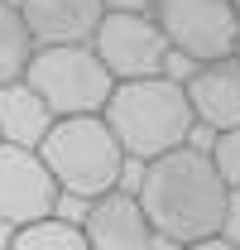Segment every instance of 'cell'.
Instances as JSON below:
<instances>
[{"mask_svg":"<svg viewBox=\"0 0 240 250\" xmlns=\"http://www.w3.org/2000/svg\"><path fill=\"white\" fill-rule=\"evenodd\" d=\"M226 197H231V188L221 183L211 159L192 145H182V149L154 159L144 168V183H140L135 202H140L154 236L178 241V246H197V241L221 236Z\"/></svg>","mask_w":240,"mask_h":250,"instance_id":"obj_1","label":"cell"},{"mask_svg":"<svg viewBox=\"0 0 240 250\" xmlns=\"http://www.w3.org/2000/svg\"><path fill=\"white\" fill-rule=\"evenodd\" d=\"M101 121L116 135L120 154L125 159H154L173 154L192 140V106L182 96V82L173 77H144V82H116L106 106H101Z\"/></svg>","mask_w":240,"mask_h":250,"instance_id":"obj_2","label":"cell"},{"mask_svg":"<svg viewBox=\"0 0 240 250\" xmlns=\"http://www.w3.org/2000/svg\"><path fill=\"white\" fill-rule=\"evenodd\" d=\"M43 168L53 173L58 192H72L82 202H96L120 188L125 173V154H120L116 135L106 130L101 116H72V121H53L43 145H39Z\"/></svg>","mask_w":240,"mask_h":250,"instance_id":"obj_3","label":"cell"},{"mask_svg":"<svg viewBox=\"0 0 240 250\" xmlns=\"http://www.w3.org/2000/svg\"><path fill=\"white\" fill-rule=\"evenodd\" d=\"M24 87L43 101L53 121H72V116H101L116 82L106 77V67L87 43H77V48H34Z\"/></svg>","mask_w":240,"mask_h":250,"instance_id":"obj_4","label":"cell"},{"mask_svg":"<svg viewBox=\"0 0 240 250\" xmlns=\"http://www.w3.org/2000/svg\"><path fill=\"white\" fill-rule=\"evenodd\" d=\"M149 20L159 24L173 53L192 58V67L236 58L240 48V24L231 0H154Z\"/></svg>","mask_w":240,"mask_h":250,"instance_id":"obj_5","label":"cell"},{"mask_svg":"<svg viewBox=\"0 0 240 250\" xmlns=\"http://www.w3.org/2000/svg\"><path fill=\"white\" fill-rule=\"evenodd\" d=\"M87 48L96 53L111 82L163 77V58H168V43L149 15H101Z\"/></svg>","mask_w":240,"mask_h":250,"instance_id":"obj_6","label":"cell"},{"mask_svg":"<svg viewBox=\"0 0 240 250\" xmlns=\"http://www.w3.org/2000/svg\"><path fill=\"white\" fill-rule=\"evenodd\" d=\"M58 183L53 173L43 168V159L34 149H15V145H0V221L5 226H34V221H48L58 212Z\"/></svg>","mask_w":240,"mask_h":250,"instance_id":"obj_7","label":"cell"},{"mask_svg":"<svg viewBox=\"0 0 240 250\" xmlns=\"http://www.w3.org/2000/svg\"><path fill=\"white\" fill-rule=\"evenodd\" d=\"M101 0H20V20L34 48H77L91 43L101 24Z\"/></svg>","mask_w":240,"mask_h":250,"instance_id":"obj_8","label":"cell"},{"mask_svg":"<svg viewBox=\"0 0 240 250\" xmlns=\"http://www.w3.org/2000/svg\"><path fill=\"white\" fill-rule=\"evenodd\" d=\"M182 96L192 106V121H202L207 130L216 135L240 130V58L192 67V77L182 82Z\"/></svg>","mask_w":240,"mask_h":250,"instance_id":"obj_9","label":"cell"},{"mask_svg":"<svg viewBox=\"0 0 240 250\" xmlns=\"http://www.w3.org/2000/svg\"><path fill=\"white\" fill-rule=\"evenodd\" d=\"M82 236H87V250H154V241H159L140 212V202L120 188L87 207Z\"/></svg>","mask_w":240,"mask_h":250,"instance_id":"obj_10","label":"cell"},{"mask_svg":"<svg viewBox=\"0 0 240 250\" xmlns=\"http://www.w3.org/2000/svg\"><path fill=\"white\" fill-rule=\"evenodd\" d=\"M48 125H53V116L43 111V101L24 82L0 87V145H15V149H34L39 154Z\"/></svg>","mask_w":240,"mask_h":250,"instance_id":"obj_11","label":"cell"},{"mask_svg":"<svg viewBox=\"0 0 240 250\" xmlns=\"http://www.w3.org/2000/svg\"><path fill=\"white\" fill-rule=\"evenodd\" d=\"M34 58V39L20 20V5L15 0H0V87L10 82H24V67Z\"/></svg>","mask_w":240,"mask_h":250,"instance_id":"obj_12","label":"cell"},{"mask_svg":"<svg viewBox=\"0 0 240 250\" xmlns=\"http://www.w3.org/2000/svg\"><path fill=\"white\" fill-rule=\"evenodd\" d=\"M5 250H87V236L72 221L48 217V221H34V226H20Z\"/></svg>","mask_w":240,"mask_h":250,"instance_id":"obj_13","label":"cell"},{"mask_svg":"<svg viewBox=\"0 0 240 250\" xmlns=\"http://www.w3.org/2000/svg\"><path fill=\"white\" fill-rule=\"evenodd\" d=\"M211 168L221 173V183L226 188H240V130H226V135H216V145H211Z\"/></svg>","mask_w":240,"mask_h":250,"instance_id":"obj_14","label":"cell"},{"mask_svg":"<svg viewBox=\"0 0 240 250\" xmlns=\"http://www.w3.org/2000/svg\"><path fill=\"white\" fill-rule=\"evenodd\" d=\"M221 236L240 246V188H231V197H226V226H221Z\"/></svg>","mask_w":240,"mask_h":250,"instance_id":"obj_15","label":"cell"},{"mask_svg":"<svg viewBox=\"0 0 240 250\" xmlns=\"http://www.w3.org/2000/svg\"><path fill=\"white\" fill-rule=\"evenodd\" d=\"M101 10L106 15H149L154 0H101Z\"/></svg>","mask_w":240,"mask_h":250,"instance_id":"obj_16","label":"cell"},{"mask_svg":"<svg viewBox=\"0 0 240 250\" xmlns=\"http://www.w3.org/2000/svg\"><path fill=\"white\" fill-rule=\"evenodd\" d=\"M182 250H240V246H231L226 236H211V241H197V246H182Z\"/></svg>","mask_w":240,"mask_h":250,"instance_id":"obj_17","label":"cell"},{"mask_svg":"<svg viewBox=\"0 0 240 250\" xmlns=\"http://www.w3.org/2000/svg\"><path fill=\"white\" fill-rule=\"evenodd\" d=\"M231 5H236V24H240V0H231Z\"/></svg>","mask_w":240,"mask_h":250,"instance_id":"obj_18","label":"cell"}]
</instances>
